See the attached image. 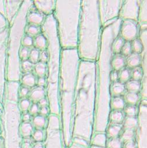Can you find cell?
<instances>
[{
    "label": "cell",
    "instance_id": "obj_1",
    "mask_svg": "<svg viewBox=\"0 0 147 148\" xmlns=\"http://www.w3.org/2000/svg\"><path fill=\"white\" fill-rule=\"evenodd\" d=\"M96 61L80 60L74 98L72 138L88 142L94 132L96 105Z\"/></svg>",
    "mask_w": 147,
    "mask_h": 148
},
{
    "label": "cell",
    "instance_id": "obj_2",
    "mask_svg": "<svg viewBox=\"0 0 147 148\" xmlns=\"http://www.w3.org/2000/svg\"><path fill=\"white\" fill-rule=\"evenodd\" d=\"M122 20L117 18L112 23L102 28L100 45L96 60V105L94 131L104 132L109 123L110 109V61L113 55L111 45L119 35Z\"/></svg>",
    "mask_w": 147,
    "mask_h": 148
},
{
    "label": "cell",
    "instance_id": "obj_3",
    "mask_svg": "<svg viewBox=\"0 0 147 148\" xmlns=\"http://www.w3.org/2000/svg\"><path fill=\"white\" fill-rule=\"evenodd\" d=\"M80 61L77 49L62 50L58 99L62 138L67 147L72 142L73 108Z\"/></svg>",
    "mask_w": 147,
    "mask_h": 148
},
{
    "label": "cell",
    "instance_id": "obj_4",
    "mask_svg": "<svg viewBox=\"0 0 147 148\" xmlns=\"http://www.w3.org/2000/svg\"><path fill=\"white\" fill-rule=\"evenodd\" d=\"M102 26L97 0L81 1L77 50L80 60L96 61Z\"/></svg>",
    "mask_w": 147,
    "mask_h": 148
},
{
    "label": "cell",
    "instance_id": "obj_5",
    "mask_svg": "<svg viewBox=\"0 0 147 148\" xmlns=\"http://www.w3.org/2000/svg\"><path fill=\"white\" fill-rule=\"evenodd\" d=\"M41 31L47 40L46 50L48 58L46 62V99L50 113L59 116L58 83L60 74L62 48L60 45L56 23L53 14L45 17Z\"/></svg>",
    "mask_w": 147,
    "mask_h": 148
},
{
    "label": "cell",
    "instance_id": "obj_6",
    "mask_svg": "<svg viewBox=\"0 0 147 148\" xmlns=\"http://www.w3.org/2000/svg\"><path fill=\"white\" fill-rule=\"evenodd\" d=\"M81 0H57L53 13L62 50L77 49Z\"/></svg>",
    "mask_w": 147,
    "mask_h": 148
},
{
    "label": "cell",
    "instance_id": "obj_7",
    "mask_svg": "<svg viewBox=\"0 0 147 148\" xmlns=\"http://www.w3.org/2000/svg\"><path fill=\"white\" fill-rule=\"evenodd\" d=\"M122 2V0L98 1V12L102 28L109 25L119 17Z\"/></svg>",
    "mask_w": 147,
    "mask_h": 148
},
{
    "label": "cell",
    "instance_id": "obj_8",
    "mask_svg": "<svg viewBox=\"0 0 147 148\" xmlns=\"http://www.w3.org/2000/svg\"><path fill=\"white\" fill-rule=\"evenodd\" d=\"M46 133V148H63L64 143L59 116L51 113L49 114Z\"/></svg>",
    "mask_w": 147,
    "mask_h": 148
},
{
    "label": "cell",
    "instance_id": "obj_9",
    "mask_svg": "<svg viewBox=\"0 0 147 148\" xmlns=\"http://www.w3.org/2000/svg\"><path fill=\"white\" fill-rule=\"evenodd\" d=\"M137 124V143L138 148H146V99L140 103Z\"/></svg>",
    "mask_w": 147,
    "mask_h": 148
},
{
    "label": "cell",
    "instance_id": "obj_10",
    "mask_svg": "<svg viewBox=\"0 0 147 148\" xmlns=\"http://www.w3.org/2000/svg\"><path fill=\"white\" fill-rule=\"evenodd\" d=\"M139 8V0L123 1L119 18L123 20H131L137 21Z\"/></svg>",
    "mask_w": 147,
    "mask_h": 148
},
{
    "label": "cell",
    "instance_id": "obj_11",
    "mask_svg": "<svg viewBox=\"0 0 147 148\" xmlns=\"http://www.w3.org/2000/svg\"><path fill=\"white\" fill-rule=\"evenodd\" d=\"M139 32V25L137 21L131 20L121 21L119 35L126 42H131L137 38Z\"/></svg>",
    "mask_w": 147,
    "mask_h": 148
},
{
    "label": "cell",
    "instance_id": "obj_12",
    "mask_svg": "<svg viewBox=\"0 0 147 148\" xmlns=\"http://www.w3.org/2000/svg\"><path fill=\"white\" fill-rule=\"evenodd\" d=\"M33 3L38 11L48 16L52 14L55 8L56 1L55 0H42V1H34Z\"/></svg>",
    "mask_w": 147,
    "mask_h": 148
},
{
    "label": "cell",
    "instance_id": "obj_13",
    "mask_svg": "<svg viewBox=\"0 0 147 148\" xmlns=\"http://www.w3.org/2000/svg\"><path fill=\"white\" fill-rule=\"evenodd\" d=\"M46 16L38 10H30L27 12L26 15V22L30 24L39 26L42 25L45 20Z\"/></svg>",
    "mask_w": 147,
    "mask_h": 148
},
{
    "label": "cell",
    "instance_id": "obj_14",
    "mask_svg": "<svg viewBox=\"0 0 147 148\" xmlns=\"http://www.w3.org/2000/svg\"><path fill=\"white\" fill-rule=\"evenodd\" d=\"M110 65L113 70L119 71L126 66V57L120 54H113L111 59Z\"/></svg>",
    "mask_w": 147,
    "mask_h": 148
},
{
    "label": "cell",
    "instance_id": "obj_15",
    "mask_svg": "<svg viewBox=\"0 0 147 148\" xmlns=\"http://www.w3.org/2000/svg\"><path fill=\"white\" fill-rule=\"evenodd\" d=\"M142 62L141 54L131 53L126 58V66L130 69L140 66Z\"/></svg>",
    "mask_w": 147,
    "mask_h": 148
},
{
    "label": "cell",
    "instance_id": "obj_16",
    "mask_svg": "<svg viewBox=\"0 0 147 148\" xmlns=\"http://www.w3.org/2000/svg\"><path fill=\"white\" fill-rule=\"evenodd\" d=\"M19 84L17 82H9L8 86V98L10 101L17 102L19 96Z\"/></svg>",
    "mask_w": 147,
    "mask_h": 148
},
{
    "label": "cell",
    "instance_id": "obj_17",
    "mask_svg": "<svg viewBox=\"0 0 147 148\" xmlns=\"http://www.w3.org/2000/svg\"><path fill=\"white\" fill-rule=\"evenodd\" d=\"M126 91L125 84L119 81L113 82L110 86V97L120 96Z\"/></svg>",
    "mask_w": 147,
    "mask_h": 148
},
{
    "label": "cell",
    "instance_id": "obj_18",
    "mask_svg": "<svg viewBox=\"0 0 147 148\" xmlns=\"http://www.w3.org/2000/svg\"><path fill=\"white\" fill-rule=\"evenodd\" d=\"M126 106L124 98L121 96L111 97L110 100V109L112 110H121Z\"/></svg>",
    "mask_w": 147,
    "mask_h": 148
},
{
    "label": "cell",
    "instance_id": "obj_19",
    "mask_svg": "<svg viewBox=\"0 0 147 148\" xmlns=\"http://www.w3.org/2000/svg\"><path fill=\"white\" fill-rule=\"evenodd\" d=\"M46 92L43 87L37 86L32 89L30 92L31 99L34 102H38L41 99L45 98Z\"/></svg>",
    "mask_w": 147,
    "mask_h": 148
},
{
    "label": "cell",
    "instance_id": "obj_20",
    "mask_svg": "<svg viewBox=\"0 0 147 148\" xmlns=\"http://www.w3.org/2000/svg\"><path fill=\"white\" fill-rule=\"evenodd\" d=\"M124 119V113L122 110H112L109 114V121L114 124H120Z\"/></svg>",
    "mask_w": 147,
    "mask_h": 148
},
{
    "label": "cell",
    "instance_id": "obj_21",
    "mask_svg": "<svg viewBox=\"0 0 147 148\" xmlns=\"http://www.w3.org/2000/svg\"><path fill=\"white\" fill-rule=\"evenodd\" d=\"M92 138V143L93 146L104 147L106 144V136L104 132H96Z\"/></svg>",
    "mask_w": 147,
    "mask_h": 148
},
{
    "label": "cell",
    "instance_id": "obj_22",
    "mask_svg": "<svg viewBox=\"0 0 147 148\" xmlns=\"http://www.w3.org/2000/svg\"><path fill=\"white\" fill-rule=\"evenodd\" d=\"M137 22L138 24L146 23V0L139 1V8Z\"/></svg>",
    "mask_w": 147,
    "mask_h": 148
},
{
    "label": "cell",
    "instance_id": "obj_23",
    "mask_svg": "<svg viewBox=\"0 0 147 148\" xmlns=\"http://www.w3.org/2000/svg\"><path fill=\"white\" fill-rule=\"evenodd\" d=\"M33 43L38 50H41V51L46 50L47 47V40L45 36L42 34H39L36 36L34 40H33Z\"/></svg>",
    "mask_w": 147,
    "mask_h": 148
},
{
    "label": "cell",
    "instance_id": "obj_24",
    "mask_svg": "<svg viewBox=\"0 0 147 148\" xmlns=\"http://www.w3.org/2000/svg\"><path fill=\"white\" fill-rule=\"evenodd\" d=\"M125 42L126 41L119 35L115 38L111 45V50L113 54L120 53L121 47H123Z\"/></svg>",
    "mask_w": 147,
    "mask_h": 148
},
{
    "label": "cell",
    "instance_id": "obj_25",
    "mask_svg": "<svg viewBox=\"0 0 147 148\" xmlns=\"http://www.w3.org/2000/svg\"><path fill=\"white\" fill-rule=\"evenodd\" d=\"M139 99V95L137 92L127 91L124 97V100L126 103L130 105H135L138 103Z\"/></svg>",
    "mask_w": 147,
    "mask_h": 148
},
{
    "label": "cell",
    "instance_id": "obj_26",
    "mask_svg": "<svg viewBox=\"0 0 147 148\" xmlns=\"http://www.w3.org/2000/svg\"><path fill=\"white\" fill-rule=\"evenodd\" d=\"M119 82L125 84L131 79V69L124 66L118 71Z\"/></svg>",
    "mask_w": 147,
    "mask_h": 148
},
{
    "label": "cell",
    "instance_id": "obj_27",
    "mask_svg": "<svg viewBox=\"0 0 147 148\" xmlns=\"http://www.w3.org/2000/svg\"><path fill=\"white\" fill-rule=\"evenodd\" d=\"M126 90L129 92H138L141 88V81L135 80H129L125 83Z\"/></svg>",
    "mask_w": 147,
    "mask_h": 148
},
{
    "label": "cell",
    "instance_id": "obj_28",
    "mask_svg": "<svg viewBox=\"0 0 147 148\" xmlns=\"http://www.w3.org/2000/svg\"><path fill=\"white\" fill-rule=\"evenodd\" d=\"M34 71L37 75L39 77H44L46 74L47 68L46 63L41 61H38L34 65Z\"/></svg>",
    "mask_w": 147,
    "mask_h": 148
},
{
    "label": "cell",
    "instance_id": "obj_29",
    "mask_svg": "<svg viewBox=\"0 0 147 148\" xmlns=\"http://www.w3.org/2000/svg\"><path fill=\"white\" fill-rule=\"evenodd\" d=\"M131 45L132 53H135L139 54H141L142 53L144 49L146 47V46H144L139 38H135L131 41Z\"/></svg>",
    "mask_w": 147,
    "mask_h": 148
},
{
    "label": "cell",
    "instance_id": "obj_30",
    "mask_svg": "<svg viewBox=\"0 0 147 148\" xmlns=\"http://www.w3.org/2000/svg\"><path fill=\"white\" fill-rule=\"evenodd\" d=\"M121 128L122 125L120 124H113L107 125L106 131L109 136L114 138L120 133Z\"/></svg>",
    "mask_w": 147,
    "mask_h": 148
},
{
    "label": "cell",
    "instance_id": "obj_31",
    "mask_svg": "<svg viewBox=\"0 0 147 148\" xmlns=\"http://www.w3.org/2000/svg\"><path fill=\"white\" fill-rule=\"evenodd\" d=\"M67 148H89L88 142L79 138H73L71 145Z\"/></svg>",
    "mask_w": 147,
    "mask_h": 148
},
{
    "label": "cell",
    "instance_id": "obj_32",
    "mask_svg": "<svg viewBox=\"0 0 147 148\" xmlns=\"http://www.w3.org/2000/svg\"><path fill=\"white\" fill-rule=\"evenodd\" d=\"M145 75L141 65L132 68L131 70V78L132 80L141 81Z\"/></svg>",
    "mask_w": 147,
    "mask_h": 148
},
{
    "label": "cell",
    "instance_id": "obj_33",
    "mask_svg": "<svg viewBox=\"0 0 147 148\" xmlns=\"http://www.w3.org/2000/svg\"><path fill=\"white\" fill-rule=\"evenodd\" d=\"M123 121V125L126 129H133L138 124V119L135 116H126Z\"/></svg>",
    "mask_w": 147,
    "mask_h": 148
},
{
    "label": "cell",
    "instance_id": "obj_34",
    "mask_svg": "<svg viewBox=\"0 0 147 148\" xmlns=\"http://www.w3.org/2000/svg\"><path fill=\"white\" fill-rule=\"evenodd\" d=\"M20 132L23 137L29 136L33 132V126L28 122H23L20 127Z\"/></svg>",
    "mask_w": 147,
    "mask_h": 148
},
{
    "label": "cell",
    "instance_id": "obj_35",
    "mask_svg": "<svg viewBox=\"0 0 147 148\" xmlns=\"http://www.w3.org/2000/svg\"><path fill=\"white\" fill-rule=\"evenodd\" d=\"M21 82L23 85L26 87H33L35 84V77L33 74L26 73L23 76Z\"/></svg>",
    "mask_w": 147,
    "mask_h": 148
},
{
    "label": "cell",
    "instance_id": "obj_36",
    "mask_svg": "<svg viewBox=\"0 0 147 148\" xmlns=\"http://www.w3.org/2000/svg\"><path fill=\"white\" fill-rule=\"evenodd\" d=\"M33 125L38 128H41L44 127L46 124V120L44 116L42 115L35 116L33 120Z\"/></svg>",
    "mask_w": 147,
    "mask_h": 148
},
{
    "label": "cell",
    "instance_id": "obj_37",
    "mask_svg": "<svg viewBox=\"0 0 147 148\" xmlns=\"http://www.w3.org/2000/svg\"><path fill=\"white\" fill-rule=\"evenodd\" d=\"M123 109V112L126 116H135L137 114V109L135 105H126Z\"/></svg>",
    "mask_w": 147,
    "mask_h": 148
},
{
    "label": "cell",
    "instance_id": "obj_38",
    "mask_svg": "<svg viewBox=\"0 0 147 148\" xmlns=\"http://www.w3.org/2000/svg\"><path fill=\"white\" fill-rule=\"evenodd\" d=\"M29 61L33 63H37L38 62L40 58V51L37 49H32L29 53Z\"/></svg>",
    "mask_w": 147,
    "mask_h": 148
},
{
    "label": "cell",
    "instance_id": "obj_39",
    "mask_svg": "<svg viewBox=\"0 0 147 148\" xmlns=\"http://www.w3.org/2000/svg\"><path fill=\"white\" fill-rule=\"evenodd\" d=\"M132 53L131 42H125L120 51V54L127 57Z\"/></svg>",
    "mask_w": 147,
    "mask_h": 148
},
{
    "label": "cell",
    "instance_id": "obj_40",
    "mask_svg": "<svg viewBox=\"0 0 147 148\" xmlns=\"http://www.w3.org/2000/svg\"><path fill=\"white\" fill-rule=\"evenodd\" d=\"M41 31V28L39 26L33 24H30L26 29V31L28 33V34L33 36L39 35V33Z\"/></svg>",
    "mask_w": 147,
    "mask_h": 148
},
{
    "label": "cell",
    "instance_id": "obj_41",
    "mask_svg": "<svg viewBox=\"0 0 147 148\" xmlns=\"http://www.w3.org/2000/svg\"><path fill=\"white\" fill-rule=\"evenodd\" d=\"M134 135V132L133 129H126L123 132L121 138L123 140L126 142L132 140V138Z\"/></svg>",
    "mask_w": 147,
    "mask_h": 148
},
{
    "label": "cell",
    "instance_id": "obj_42",
    "mask_svg": "<svg viewBox=\"0 0 147 148\" xmlns=\"http://www.w3.org/2000/svg\"><path fill=\"white\" fill-rule=\"evenodd\" d=\"M141 82V95L143 99H146V75H145Z\"/></svg>",
    "mask_w": 147,
    "mask_h": 148
},
{
    "label": "cell",
    "instance_id": "obj_43",
    "mask_svg": "<svg viewBox=\"0 0 147 148\" xmlns=\"http://www.w3.org/2000/svg\"><path fill=\"white\" fill-rule=\"evenodd\" d=\"M107 146L109 148H121V140L118 138H113L108 142Z\"/></svg>",
    "mask_w": 147,
    "mask_h": 148
},
{
    "label": "cell",
    "instance_id": "obj_44",
    "mask_svg": "<svg viewBox=\"0 0 147 148\" xmlns=\"http://www.w3.org/2000/svg\"><path fill=\"white\" fill-rule=\"evenodd\" d=\"M21 68L25 72L29 73V72L31 71L33 68V64L29 60H23L21 62Z\"/></svg>",
    "mask_w": 147,
    "mask_h": 148
},
{
    "label": "cell",
    "instance_id": "obj_45",
    "mask_svg": "<svg viewBox=\"0 0 147 148\" xmlns=\"http://www.w3.org/2000/svg\"><path fill=\"white\" fill-rule=\"evenodd\" d=\"M18 106L21 110L23 112L26 111L28 109V108L30 106V101L28 99H23L20 101Z\"/></svg>",
    "mask_w": 147,
    "mask_h": 148
},
{
    "label": "cell",
    "instance_id": "obj_46",
    "mask_svg": "<svg viewBox=\"0 0 147 148\" xmlns=\"http://www.w3.org/2000/svg\"><path fill=\"white\" fill-rule=\"evenodd\" d=\"M23 46L26 47H28L31 46L33 45V39L29 35L23 36L21 39V42Z\"/></svg>",
    "mask_w": 147,
    "mask_h": 148
},
{
    "label": "cell",
    "instance_id": "obj_47",
    "mask_svg": "<svg viewBox=\"0 0 147 148\" xmlns=\"http://www.w3.org/2000/svg\"><path fill=\"white\" fill-rule=\"evenodd\" d=\"M30 53V51L28 47L23 46L20 50L19 52V57L21 58L23 60H26L27 57H28Z\"/></svg>",
    "mask_w": 147,
    "mask_h": 148
},
{
    "label": "cell",
    "instance_id": "obj_48",
    "mask_svg": "<svg viewBox=\"0 0 147 148\" xmlns=\"http://www.w3.org/2000/svg\"><path fill=\"white\" fill-rule=\"evenodd\" d=\"M44 132L42 130L40 129H38L36 131H35L33 134V139L38 142H41L44 139Z\"/></svg>",
    "mask_w": 147,
    "mask_h": 148
},
{
    "label": "cell",
    "instance_id": "obj_49",
    "mask_svg": "<svg viewBox=\"0 0 147 148\" xmlns=\"http://www.w3.org/2000/svg\"><path fill=\"white\" fill-rule=\"evenodd\" d=\"M48 51L46 49L42 50L41 51V53H40L39 60H40V61L44 63H46L48 61Z\"/></svg>",
    "mask_w": 147,
    "mask_h": 148
},
{
    "label": "cell",
    "instance_id": "obj_50",
    "mask_svg": "<svg viewBox=\"0 0 147 148\" xmlns=\"http://www.w3.org/2000/svg\"><path fill=\"white\" fill-rule=\"evenodd\" d=\"M118 75H119L118 71L112 69V71L110 72V80L111 83H113V82L117 81Z\"/></svg>",
    "mask_w": 147,
    "mask_h": 148
},
{
    "label": "cell",
    "instance_id": "obj_51",
    "mask_svg": "<svg viewBox=\"0 0 147 148\" xmlns=\"http://www.w3.org/2000/svg\"><path fill=\"white\" fill-rule=\"evenodd\" d=\"M29 92V90L27 87H22L19 89V96L21 97H26Z\"/></svg>",
    "mask_w": 147,
    "mask_h": 148
},
{
    "label": "cell",
    "instance_id": "obj_52",
    "mask_svg": "<svg viewBox=\"0 0 147 148\" xmlns=\"http://www.w3.org/2000/svg\"><path fill=\"white\" fill-rule=\"evenodd\" d=\"M39 111V105L37 103H33L30 108V113L32 114H35Z\"/></svg>",
    "mask_w": 147,
    "mask_h": 148
},
{
    "label": "cell",
    "instance_id": "obj_53",
    "mask_svg": "<svg viewBox=\"0 0 147 148\" xmlns=\"http://www.w3.org/2000/svg\"><path fill=\"white\" fill-rule=\"evenodd\" d=\"M40 112L41 113V115L45 116L46 115H48L50 113V110L48 106H43V107H41L40 110Z\"/></svg>",
    "mask_w": 147,
    "mask_h": 148
},
{
    "label": "cell",
    "instance_id": "obj_54",
    "mask_svg": "<svg viewBox=\"0 0 147 148\" xmlns=\"http://www.w3.org/2000/svg\"><path fill=\"white\" fill-rule=\"evenodd\" d=\"M37 83L38 84V86L44 87V86L45 85V84H46V79L45 78V77H39V79H38V81H37Z\"/></svg>",
    "mask_w": 147,
    "mask_h": 148
},
{
    "label": "cell",
    "instance_id": "obj_55",
    "mask_svg": "<svg viewBox=\"0 0 147 148\" xmlns=\"http://www.w3.org/2000/svg\"><path fill=\"white\" fill-rule=\"evenodd\" d=\"M125 148H136V145L132 140L127 141L126 143Z\"/></svg>",
    "mask_w": 147,
    "mask_h": 148
},
{
    "label": "cell",
    "instance_id": "obj_56",
    "mask_svg": "<svg viewBox=\"0 0 147 148\" xmlns=\"http://www.w3.org/2000/svg\"><path fill=\"white\" fill-rule=\"evenodd\" d=\"M38 103H39V105L41 106V107L48 106V102L46 98H44L41 99V100H40L38 101Z\"/></svg>",
    "mask_w": 147,
    "mask_h": 148
},
{
    "label": "cell",
    "instance_id": "obj_57",
    "mask_svg": "<svg viewBox=\"0 0 147 148\" xmlns=\"http://www.w3.org/2000/svg\"><path fill=\"white\" fill-rule=\"evenodd\" d=\"M22 148H31V144L30 141L27 139L24 140L22 145Z\"/></svg>",
    "mask_w": 147,
    "mask_h": 148
},
{
    "label": "cell",
    "instance_id": "obj_58",
    "mask_svg": "<svg viewBox=\"0 0 147 148\" xmlns=\"http://www.w3.org/2000/svg\"><path fill=\"white\" fill-rule=\"evenodd\" d=\"M30 114L28 113H25L23 116V120L24 122H28V121L30 120Z\"/></svg>",
    "mask_w": 147,
    "mask_h": 148
},
{
    "label": "cell",
    "instance_id": "obj_59",
    "mask_svg": "<svg viewBox=\"0 0 147 148\" xmlns=\"http://www.w3.org/2000/svg\"><path fill=\"white\" fill-rule=\"evenodd\" d=\"M31 148H44V145L41 142H38L35 143Z\"/></svg>",
    "mask_w": 147,
    "mask_h": 148
},
{
    "label": "cell",
    "instance_id": "obj_60",
    "mask_svg": "<svg viewBox=\"0 0 147 148\" xmlns=\"http://www.w3.org/2000/svg\"><path fill=\"white\" fill-rule=\"evenodd\" d=\"M89 148H103V147H98V146H95L92 145L91 146H90Z\"/></svg>",
    "mask_w": 147,
    "mask_h": 148
}]
</instances>
